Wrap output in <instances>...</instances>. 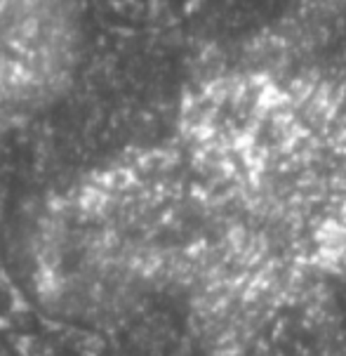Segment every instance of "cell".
Segmentation results:
<instances>
[{
	"mask_svg": "<svg viewBox=\"0 0 346 356\" xmlns=\"http://www.w3.org/2000/svg\"><path fill=\"white\" fill-rule=\"evenodd\" d=\"M90 0H0V159L64 111L90 64Z\"/></svg>",
	"mask_w": 346,
	"mask_h": 356,
	"instance_id": "1",
	"label": "cell"
}]
</instances>
